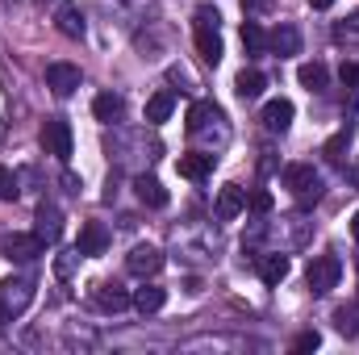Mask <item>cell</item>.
Instances as JSON below:
<instances>
[{"label": "cell", "instance_id": "obj_34", "mask_svg": "<svg viewBox=\"0 0 359 355\" xmlns=\"http://www.w3.org/2000/svg\"><path fill=\"white\" fill-rule=\"evenodd\" d=\"M276 0H243V13H268Z\"/></svg>", "mask_w": 359, "mask_h": 355}, {"label": "cell", "instance_id": "obj_15", "mask_svg": "<svg viewBox=\"0 0 359 355\" xmlns=\"http://www.w3.org/2000/svg\"><path fill=\"white\" fill-rule=\"evenodd\" d=\"M104 247H109V230L100 226V222H84V230H80V239H76V251L80 255H104Z\"/></svg>", "mask_w": 359, "mask_h": 355}, {"label": "cell", "instance_id": "obj_26", "mask_svg": "<svg viewBox=\"0 0 359 355\" xmlns=\"http://www.w3.org/2000/svg\"><path fill=\"white\" fill-rule=\"evenodd\" d=\"M334 330L347 335V339H355L359 335V305H339L334 309Z\"/></svg>", "mask_w": 359, "mask_h": 355}, {"label": "cell", "instance_id": "obj_5", "mask_svg": "<svg viewBox=\"0 0 359 355\" xmlns=\"http://www.w3.org/2000/svg\"><path fill=\"white\" fill-rule=\"evenodd\" d=\"M339 276H343V264H339L334 255H318V260L309 264V272H305V280H309V293H313V297H326V293L339 284Z\"/></svg>", "mask_w": 359, "mask_h": 355}, {"label": "cell", "instance_id": "obj_35", "mask_svg": "<svg viewBox=\"0 0 359 355\" xmlns=\"http://www.w3.org/2000/svg\"><path fill=\"white\" fill-rule=\"evenodd\" d=\"M8 322H13V314H8V309H4V305H0V335H4V330H8Z\"/></svg>", "mask_w": 359, "mask_h": 355}, {"label": "cell", "instance_id": "obj_13", "mask_svg": "<svg viewBox=\"0 0 359 355\" xmlns=\"http://www.w3.org/2000/svg\"><path fill=\"white\" fill-rule=\"evenodd\" d=\"M243 209H247V188H238V184H226V188L217 192V205H213V213H217L222 222H234Z\"/></svg>", "mask_w": 359, "mask_h": 355}, {"label": "cell", "instance_id": "obj_17", "mask_svg": "<svg viewBox=\"0 0 359 355\" xmlns=\"http://www.w3.org/2000/svg\"><path fill=\"white\" fill-rule=\"evenodd\" d=\"M288 267H292V264H288V255H284V251H268V255H259V280L276 288V284L288 276Z\"/></svg>", "mask_w": 359, "mask_h": 355}, {"label": "cell", "instance_id": "obj_25", "mask_svg": "<svg viewBox=\"0 0 359 355\" xmlns=\"http://www.w3.org/2000/svg\"><path fill=\"white\" fill-rule=\"evenodd\" d=\"M351 138H355V130H351V126H343V130H339V134H334V138H330V142L322 147V155H326L330 163H343V155H347Z\"/></svg>", "mask_w": 359, "mask_h": 355}, {"label": "cell", "instance_id": "obj_4", "mask_svg": "<svg viewBox=\"0 0 359 355\" xmlns=\"http://www.w3.org/2000/svg\"><path fill=\"white\" fill-rule=\"evenodd\" d=\"M42 147H46V155H55V159H72V126L63 121V117H46L42 121Z\"/></svg>", "mask_w": 359, "mask_h": 355}, {"label": "cell", "instance_id": "obj_7", "mask_svg": "<svg viewBox=\"0 0 359 355\" xmlns=\"http://www.w3.org/2000/svg\"><path fill=\"white\" fill-rule=\"evenodd\" d=\"M126 267H130V276L151 280V276H159V272H163V251H159V247H151V243H142V247H134V251H130Z\"/></svg>", "mask_w": 359, "mask_h": 355}, {"label": "cell", "instance_id": "obj_39", "mask_svg": "<svg viewBox=\"0 0 359 355\" xmlns=\"http://www.w3.org/2000/svg\"><path fill=\"white\" fill-rule=\"evenodd\" d=\"M42 4H46V0H42Z\"/></svg>", "mask_w": 359, "mask_h": 355}, {"label": "cell", "instance_id": "obj_29", "mask_svg": "<svg viewBox=\"0 0 359 355\" xmlns=\"http://www.w3.org/2000/svg\"><path fill=\"white\" fill-rule=\"evenodd\" d=\"M318 343H322V335H318V330H305V335H297L292 351H318Z\"/></svg>", "mask_w": 359, "mask_h": 355}, {"label": "cell", "instance_id": "obj_32", "mask_svg": "<svg viewBox=\"0 0 359 355\" xmlns=\"http://www.w3.org/2000/svg\"><path fill=\"white\" fill-rule=\"evenodd\" d=\"M76 260H84V255H80V251H67V255H59V260H55V272H59V276H72Z\"/></svg>", "mask_w": 359, "mask_h": 355}, {"label": "cell", "instance_id": "obj_6", "mask_svg": "<svg viewBox=\"0 0 359 355\" xmlns=\"http://www.w3.org/2000/svg\"><path fill=\"white\" fill-rule=\"evenodd\" d=\"M42 251H46V243H42L38 234H8V239L0 243V255L13 260V264H34Z\"/></svg>", "mask_w": 359, "mask_h": 355}, {"label": "cell", "instance_id": "obj_36", "mask_svg": "<svg viewBox=\"0 0 359 355\" xmlns=\"http://www.w3.org/2000/svg\"><path fill=\"white\" fill-rule=\"evenodd\" d=\"M309 4H313V8H330L334 0H309Z\"/></svg>", "mask_w": 359, "mask_h": 355}, {"label": "cell", "instance_id": "obj_14", "mask_svg": "<svg viewBox=\"0 0 359 355\" xmlns=\"http://www.w3.org/2000/svg\"><path fill=\"white\" fill-rule=\"evenodd\" d=\"M34 234H38L46 247H55V243L63 239V213H59L55 205H38V226H34Z\"/></svg>", "mask_w": 359, "mask_h": 355}, {"label": "cell", "instance_id": "obj_23", "mask_svg": "<svg viewBox=\"0 0 359 355\" xmlns=\"http://www.w3.org/2000/svg\"><path fill=\"white\" fill-rule=\"evenodd\" d=\"M297 80H301V88H309V92H326V84H330V72H326V63H301Z\"/></svg>", "mask_w": 359, "mask_h": 355}, {"label": "cell", "instance_id": "obj_8", "mask_svg": "<svg viewBox=\"0 0 359 355\" xmlns=\"http://www.w3.org/2000/svg\"><path fill=\"white\" fill-rule=\"evenodd\" d=\"M55 29H59L63 38H84V8H80L76 0H59V8H55Z\"/></svg>", "mask_w": 359, "mask_h": 355}, {"label": "cell", "instance_id": "obj_31", "mask_svg": "<svg viewBox=\"0 0 359 355\" xmlns=\"http://www.w3.org/2000/svg\"><path fill=\"white\" fill-rule=\"evenodd\" d=\"M339 80H343L347 88L359 92V63H343V67H339Z\"/></svg>", "mask_w": 359, "mask_h": 355}, {"label": "cell", "instance_id": "obj_37", "mask_svg": "<svg viewBox=\"0 0 359 355\" xmlns=\"http://www.w3.org/2000/svg\"><path fill=\"white\" fill-rule=\"evenodd\" d=\"M351 234H355V239H359V213H355V222H351Z\"/></svg>", "mask_w": 359, "mask_h": 355}, {"label": "cell", "instance_id": "obj_30", "mask_svg": "<svg viewBox=\"0 0 359 355\" xmlns=\"http://www.w3.org/2000/svg\"><path fill=\"white\" fill-rule=\"evenodd\" d=\"M247 205H251V213H271V192H264V188H259V192H251V201H247Z\"/></svg>", "mask_w": 359, "mask_h": 355}, {"label": "cell", "instance_id": "obj_3", "mask_svg": "<svg viewBox=\"0 0 359 355\" xmlns=\"http://www.w3.org/2000/svg\"><path fill=\"white\" fill-rule=\"evenodd\" d=\"M29 301H34V280H29V276H4V280H0V305H4L13 318L25 314Z\"/></svg>", "mask_w": 359, "mask_h": 355}, {"label": "cell", "instance_id": "obj_27", "mask_svg": "<svg viewBox=\"0 0 359 355\" xmlns=\"http://www.w3.org/2000/svg\"><path fill=\"white\" fill-rule=\"evenodd\" d=\"M243 46H247V55H268V34L255 21H247L243 25Z\"/></svg>", "mask_w": 359, "mask_h": 355}, {"label": "cell", "instance_id": "obj_28", "mask_svg": "<svg viewBox=\"0 0 359 355\" xmlns=\"http://www.w3.org/2000/svg\"><path fill=\"white\" fill-rule=\"evenodd\" d=\"M21 188H17V176L8 172V168H0V201H13Z\"/></svg>", "mask_w": 359, "mask_h": 355}, {"label": "cell", "instance_id": "obj_18", "mask_svg": "<svg viewBox=\"0 0 359 355\" xmlns=\"http://www.w3.org/2000/svg\"><path fill=\"white\" fill-rule=\"evenodd\" d=\"M134 196H138L142 205H151V209H163V205H168V188H163L155 176H138L134 180Z\"/></svg>", "mask_w": 359, "mask_h": 355}, {"label": "cell", "instance_id": "obj_24", "mask_svg": "<svg viewBox=\"0 0 359 355\" xmlns=\"http://www.w3.org/2000/svg\"><path fill=\"white\" fill-rule=\"evenodd\" d=\"M172 109H176V96H172V92H155V96L147 100V121L159 126V121L172 117Z\"/></svg>", "mask_w": 359, "mask_h": 355}, {"label": "cell", "instance_id": "obj_11", "mask_svg": "<svg viewBox=\"0 0 359 355\" xmlns=\"http://www.w3.org/2000/svg\"><path fill=\"white\" fill-rule=\"evenodd\" d=\"M259 121H264V130L268 134H284L288 126H292V100H284V96H276L264 105V113H259Z\"/></svg>", "mask_w": 359, "mask_h": 355}, {"label": "cell", "instance_id": "obj_1", "mask_svg": "<svg viewBox=\"0 0 359 355\" xmlns=\"http://www.w3.org/2000/svg\"><path fill=\"white\" fill-rule=\"evenodd\" d=\"M217 8H196V17H192V38H196V55L209 63V67H217L222 63V34H217Z\"/></svg>", "mask_w": 359, "mask_h": 355}, {"label": "cell", "instance_id": "obj_2", "mask_svg": "<svg viewBox=\"0 0 359 355\" xmlns=\"http://www.w3.org/2000/svg\"><path fill=\"white\" fill-rule=\"evenodd\" d=\"M280 180H284V188H288L301 205H318V201H322V188H326V184H322V176H318L309 163H288V168L280 172Z\"/></svg>", "mask_w": 359, "mask_h": 355}, {"label": "cell", "instance_id": "obj_10", "mask_svg": "<svg viewBox=\"0 0 359 355\" xmlns=\"http://www.w3.org/2000/svg\"><path fill=\"white\" fill-rule=\"evenodd\" d=\"M268 51H271V55H280V59L301 55V29H297V25H288V21H280V25L268 34Z\"/></svg>", "mask_w": 359, "mask_h": 355}, {"label": "cell", "instance_id": "obj_9", "mask_svg": "<svg viewBox=\"0 0 359 355\" xmlns=\"http://www.w3.org/2000/svg\"><path fill=\"white\" fill-rule=\"evenodd\" d=\"M46 88L55 92V96H72V92L80 88V67L76 63H50L46 67Z\"/></svg>", "mask_w": 359, "mask_h": 355}, {"label": "cell", "instance_id": "obj_22", "mask_svg": "<svg viewBox=\"0 0 359 355\" xmlns=\"http://www.w3.org/2000/svg\"><path fill=\"white\" fill-rule=\"evenodd\" d=\"M163 301H168V293H163L159 284H142V288L134 293V309H138V314H159Z\"/></svg>", "mask_w": 359, "mask_h": 355}, {"label": "cell", "instance_id": "obj_33", "mask_svg": "<svg viewBox=\"0 0 359 355\" xmlns=\"http://www.w3.org/2000/svg\"><path fill=\"white\" fill-rule=\"evenodd\" d=\"M339 38H359V8L351 13V17H347V25L339 29Z\"/></svg>", "mask_w": 359, "mask_h": 355}, {"label": "cell", "instance_id": "obj_21", "mask_svg": "<svg viewBox=\"0 0 359 355\" xmlns=\"http://www.w3.org/2000/svg\"><path fill=\"white\" fill-rule=\"evenodd\" d=\"M264 88H268V80H264V72H255V67H243L238 80H234V92H238L243 100H259Z\"/></svg>", "mask_w": 359, "mask_h": 355}, {"label": "cell", "instance_id": "obj_19", "mask_svg": "<svg viewBox=\"0 0 359 355\" xmlns=\"http://www.w3.org/2000/svg\"><path fill=\"white\" fill-rule=\"evenodd\" d=\"M213 159L217 155H205V151H192V155H180V176L184 180H205L209 172H213Z\"/></svg>", "mask_w": 359, "mask_h": 355}, {"label": "cell", "instance_id": "obj_20", "mask_svg": "<svg viewBox=\"0 0 359 355\" xmlns=\"http://www.w3.org/2000/svg\"><path fill=\"white\" fill-rule=\"evenodd\" d=\"M92 113H96V121H117L126 113V96L121 92H100L92 100Z\"/></svg>", "mask_w": 359, "mask_h": 355}, {"label": "cell", "instance_id": "obj_12", "mask_svg": "<svg viewBox=\"0 0 359 355\" xmlns=\"http://www.w3.org/2000/svg\"><path fill=\"white\" fill-rule=\"evenodd\" d=\"M226 117H222V109L213 105V100H196L192 109H188V134H205V130H213V126H222Z\"/></svg>", "mask_w": 359, "mask_h": 355}, {"label": "cell", "instance_id": "obj_38", "mask_svg": "<svg viewBox=\"0 0 359 355\" xmlns=\"http://www.w3.org/2000/svg\"><path fill=\"white\" fill-rule=\"evenodd\" d=\"M13 4H17V0H13Z\"/></svg>", "mask_w": 359, "mask_h": 355}, {"label": "cell", "instance_id": "obj_16", "mask_svg": "<svg viewBox=\"0 0 359 355\" xmlns=\"http://www.w3.org/2000/svg\"><path fill=\"white\" fill-rule=\"evenodd\" d=\"M92 301L104 309V314H121L126 305H134V297L121 288V284H96V293H92Z\"/></svg>", "mask_w": 359, "mask_h": 355}]
</instances>
